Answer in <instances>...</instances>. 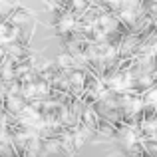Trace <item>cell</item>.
I'll return each mask as SVG.
<instances>
[{"label":"cell","mask_w":157,"mask_h":157,"mask_svg":"<svg viewBox=\"0 0 157 157\" xmlns=\"http://www.w3.org/2000/svg\"><path fill=\"white\" fill-rule=\"evenodd\" d=\"M12 22H14V24H22V22H26V14H24V12H16L14 18H12Z\"/></svg>","instance_id":"obj_1"},{"label":"cell","mask_w":157,"mask_h":157,"mask_svg":"<svg viewBox=\"0 0 157 157\" xmlns=\"http://www.w3.org/2000/svg\"><path fill=\"white\" fill-rule=\"evenodd\" d=\"M2 58H4V50H2V48H0V60H2Z\"/></svg>","instance_id":"obj_2"}]
</instances>
